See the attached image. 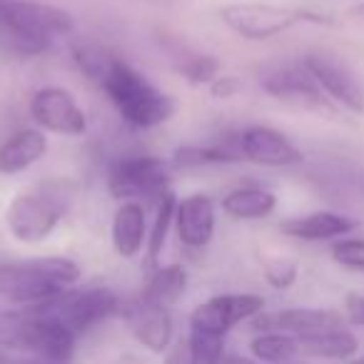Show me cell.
I'll use <instances>...</instances> for the list:
<instances>
[{"label":"cell","instance_id":"obj_10","mask_svg":"<svg viewBox=\"0 0 364 364\" xmlns=\"http://www.w3.org/2000/svg\"><path fill=\"white\" fill-rule=\"evenodd\" d=\"M299 60L332 105L352 115H364V85L342 55L332 50H309Z\"/></svg>","mask_w":364,"mask_h":364},{"label":"cell","instance_id":"obj_33","mask_svg":"<svg viewBox=\"0 0 364 364\" xmlns=\"http://www.w3.org/2000/svg\"><path fill=\"white\" fill-rule=\"evenodd\" d=\"M0 364H55L48 359L33 357V354H0Z\"/></svg>","mask_w":364,"mask_h":364},{"label":"cell","instance_id":"obj_7","mask_svg":"<svg viewBox=\"0 0 364 364\" xmlns=\"http://www.w3.org/2000/svg\"><path fill=\"white\" fill-rule=\"evenodd\" d=\"M172 182L170 160L155 155H122L107 170V193L117 203H140L155 208Z\"/></svg>","mask_w":364,"mask_h":364},{"label":"cell","instance_id":"obj_36","mask_svg":"<svg viewBox=\"0 0 364 364\" xmlns=\"http://www.w3.org/2000/svg\"><path fill=\"white\" fill-rule=\"evenodd\" d=\"M352 364H364V357H359V359H354Z\"/></svg>","mask_w":364,"mask_h":364},{"label":"cell","instance_id":"obj_12","mask_svg":"<svg viewBox=\"0 0 364 364\" xmlns=\"http://www.w3.org/2000/svg\"><path fill=\"white\" fill-rule=\"evenodd\" d=\"M264 312V299L255 292H225L200 302L190 314V329L228 337L237 324L252 322Z\"/></svg>","mask_w":364,"mask_h":364},{"label":"cell","instance_id":"obj_18","mask_svg":"<svg viewBox=\"0 0 364 364\" xmlns=\"http://www.w3.org/2000/svg\"><path fill=\"white\" fill-rule=\"evenodd\" d=\"M110 242L117 257L135 259L147 245V213L140 203H117L110 225Z\"/></svg>","mask_w":364,"mask_h":364},{"label":"cell","instance_id":"obj_31","mask_svg":"<svg viewBox=\"0 0 364 364\" xmlns=\"http://www.w3.org/2000/svg\"><path fill=\"white\" fill-rule=\"evenodd\" d=\"M344 319L354 327H364V294H349L344 302Z\"/></svg>","mask_w":364,"mask_h":364},{"label":"cell","instance_id":"obj_35","mask_svg":"<svg viewBox=\"0 0 364 364\" xmlns=\"http://www.w3.org/2000/svg\"><path fill=\"white\" fill-rule=\"evenodd\" d=\"M117 364H145V362H142L140 357H135V354H122Z\"/></svg>","mask_w":364,"mask_h":364},{"label":"cell","instance_id":"obj_9","mask_svg":"<svg viewBox=\"0 0 364 364\" xmlns=\"http://www.w3.org/2000/svg\"><path fill=\"white\" fill-rule=\"evenodd\" d=\"M43 309L60 319L75 337H82L97 324L120 314L122 302L110 287H73L53 302L43 304Z\"/></svg>","mask_w":364,"mask_h":364},{"label":"cell","instance_id":"obj_8","mask_svg":"<svg viewBox=\"0 0 364 364\" xmlns=\"http://www.w3.org/2000/svg\"><path fill=\"white\" fill-rule=\"evenodd\" d=\"M259 87L282 105L297 112H332L334 105L327 100L314 77L307 73L302 60L272 63L259 70Z\"/></svg>","mask_w":364,"mask_h":364},{"label":"cell","instance_id":"obj_20","mask_svg":"<svg viewBox=\"0 0 364 364\" xmlns=\"http://www.w3.org/2000/svg\"><path fill=\"white\" fill-rule=\"evenodd\" d=\"M220 210L237 223H257V220H267L274 215L277 195L262 185H240L220 200Z\"/></svg>","mask_w":364,"mask_h":364},{"label":"cell","instance_id":"obj_22","mask_svg":"<svg viewBox=\"0 0 364 364\" xmlns=\"http://www.w3.org/2000/svg\"><path fill=\"white\" fill-rule=\"evenodd\" d=\"M188 292V269L182 264H157L150 269L145 287H142L140 297L152 304L172 309Z\"/></svg>","mask_w":364,"mask_h":364},{"label":"cell","instance_id":"obj_29","mask_svg":"<svg viewBox=\"0 0 364 364\" xmlns=\"http://www.w3.org/2000/svg\"><path fill=\"white\" fill-rule=\"evenodd\" d=\"M262 272H264V279H267L269 287L289 289L294 282H297L299 267H297V262H294V259L274 257V259H267V262H264Z\"/></svg>","mask_w":364,"mask_h":364},{"label":"cell","instance_id":"obj_24","mask_svg":"<svg viewBox=\"0 0 364 364\" xmlns=\"http://www.w3.org/2000/svg\"><path fill=\"white\" fill-rule=\"evenodd\" d=\"M175 205H177V198L172 190L155 205V218H152V225L147 228V245H145L147 269L157 267V259H160L162 250H165L167 235H170L172 225H175Z\"/></svg>","mask_w":364,"mask_h":364},{"label":"cell","instance_id":"obj_37","mask_svg":"<svg viewBox=\"0 0 364 364\" xmlns=\"http://www.w3.org/2000/svg\"><path fill=\"white\" fill-rule=\"evenodd\" d=\"M362 18H364V8H362Z\"/></svg>","mask_w":364,"mask_h":364},{"label":"cell","instance_id":"obj_19","mask_svg":"<svg viewBox=\"0 0 364 364\" xmlns=\"http://www.w3.org/2000/svg\"><path fill=\"white\" fill-rule=\"evenodd\" d=\"M48 135L38 127H23L0 145V175L13 177L28 172L48 155Z\"/></svg>","mask_w":364,"mask_h":364},{"label":"cell","instance_id":"obj_25","mask_svg":"<svg viewBox=\"0 0 364 364\" xmlns=\"http://www.w3.org/2000/svg\"><path fill=\"white\" fill-rule=\"evenodd\" d=\"M250 354L257 364H289L299 354V344L292 334L259 332L250 342Z\"/></svg>","mask_w":364,"mask_h":364},{"label":"cell","instance_id":"obj_4","mask_svg":"<svg viewBox=\"0 0 364 364\" xmlns=\"http://www.w3.org/2000/svg\"><path fill=\"white\" fill-rule=\"evenodd\" d=\"M80 277V264L60 255L13 259L0 264V299L18 309L43 307L75 287Z\"/></svg>","mask_w":364,"mask_h":364},{"label":"cell","instance_id":"obj_23","mask_svg":"<svg viewBox=\"0 0 364 364\" xmlns=\"http://www.w3.org/2000/svg\"><path fill=\"white\" fill-rule=\"evenodd\" d=\"M297 344H299V354H307V357L314 359H349L359 349V339L347 327L299 337Z\"/></svg>","mask_w":364,"mask_h":364},{"label":"cell","instance_id":"obj_6","mask_svg":"<svg viewBox=\"0 0 364 364\" xmlns=\"http://www.w3.org/2000/svg\"><path fill=\"white\" fill-rule=\"evenodd\" d=\"M220 21L228 31L250 43L272 41L297 26H329L322 13L299 6H277V3H230L220 11Z\"/></svg>","mask_w":364,"mask_h":364},{"label":"cell","instance_id":"obj_17","mask_svg":"<svg viewBox=\"0 0 364 364\" xmlns=\"http://www.w3.org/2000/svg\"><path fill=\"white\" fill-rule=\"evenodd\" d=\"M359 228V220L334 210H314V213L292 215L279 223V232L299 242H337L349 237Z\"/></svg>","mask_w":364,"mask_h":364},{"label":"cell","instance_id":"obj_26","mask_svg":"<svg viewBox=\"0 0 364 364\" xmlns=\"http://www.w3.org/2000/svg\"><path fill=\"white\" fill-rule=\"evenodd\" d=\"M175 70L180 73L190 85L208 87L218 75H223V63L210 53L200 50H182V55L175 58Z\"/></svg>","mask_w":364,"mask_h":364},{"label":"cell","instance_id":"obj_38","mask_svg":"<svg viewBox=\"0 0 364 364\" xmlns=\"http://www.w3.org/2000/svg\"><path fill=\"white\" fill-rule=\"evenodd\" d=\"M289 364H292V362H289Z\"/></svg>","mask_w":364,"mask_h":364},{"label":"cell","instance_id":"obj_28","mask_svg":"<svg viewBox=\"0 0 364 364\" xmlns=\"http://www.w3.org/2000/svg\"><path fill=\"white\" fill-rule=\"evenodd\" d=\"M332 259L349 272H364V237H342L332 242Z\"/></svg>","mask_w":364,"mask_h":364},{"label":"cell","instance_id":"obj_16","mask_svg":"<svg viewBox=\"0 0 364 364\" xmlns=\"http://www.w3.org/2000/svg\"><path fill=\"white\" fill-rule=\"evenodd\" d=\"M175 232L182 247L205 250L218 228V205L208 193H190L175 205Z\"/></svg>","mask_w":364,"mask_h":364},{"label":"cell","instance_id":"obj_11","mask_svg":"<svg viewBox=\"0 0 364 364\" xmlns=\"http://www.w3.org/2000/svg\"><path fill=\"white\" fill-rule=\"evenodd\" d=\"M31 120L38 130L60 137H82L87 132V112L68 87L43 85L28 102Z\"/></svg>","mask_w":364,"mask_h":364},{"label":"cell","instance_id":"obj_21","mask_svg":"<svg viewBox=\"0 0 364 364\" xmlns=\"http://www.w3.org/2000/svg\"><path fill=\"white\" fill-rule=\"evenodd\" d=\"M232 162H242L237 150V135L218 142H205V145H182L170 157L172 170H203V167H220Z\"/></svg>","mask_w":364,"mask_h":364},{"label":"cell","instance_id":"obj_5","mask_svg":"<svg viewBox=\"0 0 364 364\" xmlns=\"http://www.w3.org/2000/svg\"><path fill=\"white\" fill-rule=\"evenodd\" d=\"M77 337L43 307L0 309V347L18 354L70 364Z\"/></svg>","mask_w":364,"mask_h":364},{"label":"cell","instance_id":"obj_30","mask_svg":"<svg viewBox=\"0 0 364 364\" xmlns=\"http://www.w3.org/2000/svg\"><path fill=\"white\" fill-rule=\"evenodd\" d=\"M208 90L215 100H230V97H235L240 90H242V80L235 77V75H228V73H223V75H218L213 82H210Z\"/></svg>","mask_w":364,"mask_h":364},{"label":"cell","instance_id":"obj_34","mask_svg":"<svg viewBox=\"0 0 364 364\" xmlns=\"http://www.w3.org/2000/svg\"><path fill=\"white\" fill-rule=\"evenodd\" d=\"M223 364H257V362H255V359H245V357H240V354H225Z\"/></svg>","mask_w":364,"mask_h":364},{"label":"cell","instance_id":"obj_3","mask_svg":"<svg viewBox=\"0 0 364 364\" xmlns=\"http://www.w3.org/2000/svg\"><path fill=\"white\" fill-rule=\"evenodd\" d=\"M75 18L41 0H0V46L18 58H36L73 36Z\"/></svg>","mask_w":364,"mask_h":364},{"label":"cell","instance_id":"obj_14","mask_svg":"<svg viewBox=\"0 0 364 364\" xmlns=\"http://www.w3.org/2000/svg\"><path fill=\"white\" fill-rule=\"evenodd\" d=\"M120 314L125 317L132 337L145 349L155 354H162L170 349L175 337V322H172V309L152 304L137 294L135 299L122 304Z\"/></svg>","mask_w":364,"mask_h":364},{"label":"cell","instance_id":"obj_2","mask_svg":"<svg viewBox=\"0 0 364 364\" xmlns=\"http://www.w3.org/2000/svg\"><path fill=\"white\" fill-rule=\"evenodd\" d=\"M92 85L105 92L120 120L132 130H155L170 122L177 110V102L170 92L147 80L145 73L112 50L107 53L100 73L92 77Z\"/></svg>","mask_w":364,"mask_h":364},{"label":"cell","instance_id":"obj_32","mask_svg":"<svg viewBox=\"0 0 364 364\" xmlns=\"http://www.w3.org/2000/svg\"><path fill=\"white\" fill-rule=\"evenodd\" d=\"M162 364H193V359H190L188 342H185V339H180V342L172 344V347L167 349L165 362H162Z\"/></svg>","mask_w":364,"mask_h":364},{"label":"cell","instance_id":"obj_27","mask_svg":"<svg viewBox=\"0 0 364 364\" xmlns=\"http://www.w3.org/2000/svg\"><path fill=\"white\" fill-rule=\"evenodd\" d=\"M185 342H188L193 364H223L225 354H228L225 352V337L203 332V329H190Z\"/></svg>","mask_w":364,"mask_h":364},{"label":"cell","instance_id":"obj_13","mask_svg":"<svg viewBox=\"0 0 364 364\" xmlns=\"http://www.w3.org/2000/svg\"><path fill=\"white\" fill-rule=\"evenodd\" d=\"M237 150L242 162H252L257 167H294L302 165L304 155L284 132L269 125H247L237 132Z\"/></svg>","mask_w":364,"mask_h":364},{"label":"cell","instance_id":"obj_15","mask_svg":"<svg viewBox=\"0 0 364 364\" xmlns=\"http://www.w3.org/2000/svg\"><path fill=\"white\" fill-rule=\"evenodd\" d=\"M259 332H284L294 339L309 337V334L327 332V329L347 327V319L342 312L322 307H289L277 312H262L252 319Z\"/></svg>","mask_w":364,"mask_h":364},{"label":"cell","instance_id":"obj_1","mask_svg":"<svg viewBox=\"0 0 364 364\" xmlns=\"http://www.w3.org/2000/svg\"><path fill=\"white\" fill-rule=\"evenodd\" d=\"M80 195L70 175H46L16 190L6 208V230L21 245H41L63 225Z\"/></svg>","mask_w":364,"mask_h":364}]
</instances>
